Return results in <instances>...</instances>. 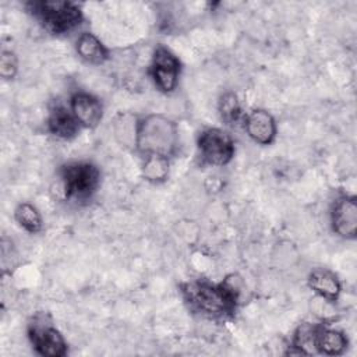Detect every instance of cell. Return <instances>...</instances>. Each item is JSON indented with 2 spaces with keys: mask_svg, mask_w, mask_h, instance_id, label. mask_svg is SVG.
Wrapping results in <instances>:
<instances>
[{
  "mask_svg": "<svg viewBox=\"0 0 357 357\" xmlns=\"http://www.w3.org/2000/svg\"><path fill=\"white\" fill-rule=\"evenodd\" d=\"M241 287V278L231 273L219 283L202 279L185 282L180 286V291L192 312L202 318L222 321L234 315Z\"/></svg>",
  "mask_w": 357,
  "mask_h": 357,
  "instance_id": "obj_1",
  "label": "cell"
},
{
  "mask_svg": "<svg viewBox=\"0 0 357 357\" xmlns=\"http://www.w3.org/2000/svg\"><path fill=\"white\" fill-rule=\"evenodd\" d=\"M46 127L53 137L64 141L75 138L81 130L70 107H66L63 105H56L50 109L46 120Z\"/></svg>",
  "mask_w": 357,
  "mask_h": 357,
  "instance_id": "obj_11",
  "label": "cell"
},
{
  "mask_svg": "<svg viewBox=\"0 0 357 357\" xmlns=\"http://www.w3.org/2000/svg\"><path fill=\"white\" fill-rule=\"evenodd\" d=\"M170 172V159L159 155L142 156L141 174L151 184H162L167 180Z\"/></svg>",
  "mask_w": 357,
  "mask_h": 357,
  "instance_id": "obj_17",
  "label": "cell"
},
{
  "mask_svg": "<svg viewBox=\"0 0 357 357\" xmlns=\"http://www.w3.org/2000/svg\"><path fill=\"white\" fill-rule=\"evenodd\" d=\"M178 145L180 135L174 120L159 113L139 117L135 152L141 156L159 155L170 159L177 153Z\"/></svg>",
  "mask_w": 357,
  "mask_h": 357,
  "instance_id": "obj_2",
  "label": "cell"
},
{
  "mask_svg": "<svg viewBox=\"0 0 357 357\" xmlns=\"http://www.w3.org/2000/svg\"><path fill=\"white\" fill-rule=\"evenodd\" d=\"M139 117L131 112H120L114 116L112 123L113 137L117 144L128 151L137 149Z\"/></svg>",
  "mask_w": 357,
  "mask_h": 357,
  "instance_id": "obj_15",
  "label": "cell"
},
{
  "mask_svg": "<svg viewBox=\"0 0 357 357\" xmlns=\"http://www.w3.org/2000/svg\"><path fill=\"white\" fill-rule=\"evenodd\" d=\"M28 7L42 26L56 36L75 31L84 21L82 10L73 1L40 0L28 3Z\"/></svg>",
  "mask_w": 357,
  "mask_h": 357,
  "instance_id": "obj_4",
  "label": "cell"
},
{
  "mask_svg": "<svg viewBox=\"0 0 357 357\" xmlns=\"http://www.w3.org/2000/svg\"><path fill=\"white\" fill-rule=\"evenodd\" d=\"M78 57L92 66L103 64L109 59V49L92 32H81L74 43Z\"/></svg>",
  "mask_w": 357,
  "mask_h": 357,
  "instance_id": "obj_14",
  "label": "cell"
},
{
  "mask_svg": "<svg viewBox=\"0 0 357 357\" xmlns=\"http://www.w3.org/2000/svg\"><path fill=\"white\" fill-rule=\"evenodd\" d=\"M218 112L220 120L226 126H236L243 123L245 113L243 112L238 96L234 92H225L218 100Z\"/></svg>",
  "mask_w": 357,
  "mask_h": 357,
  "instance_id": "obj_18",
  "label": "cell"
},
{
  "mask_svg": "<svg viewBox=\"0 0 357 357\" xmlns=\"http://www.w3.org/2000/svg\"><path fill=\"white\" fill-rule=\"evenodd\" d=\"M236 152L231 135L219 127L204 128L197 138V155L202 166L223 167Z\"/></svg>",
  "mask_w": 357,
  "mask_h": 357,
  "instance_id": "obj_5",
  "label": "cell"
},
{
  "mask_svg": "<svg viewBox=\"0 0 357 357\" xmlns=\"http://www.w3.org/2000/svg\"><path fill=\"white\" fill-rule=\"evenodd\" d=\"M349 346V339L343 331L321 324L317 336V351L325 356H342Z\"/></svg>",
  "mask_w": 357,
  "mask_h": 357,
  "instance_id": "obj_16",
  "label": "cell"
},
{
  "mask_svg": "<svg viewBox=\"0 0 357 357\" xmlns=\"http://www.w3.org/2000/svg\"><path fill=\"white\" fill-rule=\"evenodd\" d=\"M180 71L181 63L178 57L166 46H156L148 68L156 89L162 93H172L177 88Z\"/></svg>",
  "mask_w": 357,
  "mask_h": 357,
  "instance_id": "obj_7",
  "label": "cell"
},
{
  "mask_svg": "<svg viewBox=\"0 0 357 357\" xmlns=\"http://www.w3.org/2000/svg\"><path fill=\"white\" fill-rule=\"evenodd\" d=\"M308 287L314 294L325 297L332 301H337L342 293V282L336 273L325 268H315L307 278Z\"/></svg>",
  "mask_w": 357,
  "mask_h": 357,
  "instance_id": "obj_13",
  "label": "cell"
},
{
  "mask_svg": "<svg viewBox=\"0 0 357 357\" xmlns=\"http://www.w3.org/2000/svg\"><path fill=\"white\" fill-rule=\"evenodd\" d=\"M68 107L81 128H96L103 119L102 100L85 91L74 92L70 98Z\"/></svg>",
  "mask_w": 357,
  "mask_h": 357,
  "instance_id": "obj_9",
  "label": "cell"
},
{
  "mask_svg": "<svg viewBox=\"0 0 357 357\" xmlns=\"http://www.w3.org/2000/svg\"><path fill=\"white\" fill-rule=\"evenodd\" d=\"M59 174L63 197L74 204L88 202L100 184L99 167L86 160L68 162L60 167Z\"/></svg>",
  "mask_w": 357,
  "mask_h": 357,
  "instance_id": "obj_3",
  "label": "cell"
},
{
  "mask_svg": "<svg viewBox=\"0 0 357 357\" xmlns=\"http://www.w3.org/2000/svg\"><path fill=\"white\" fill-rule=\"evenodd\" d=\"M18 71V59L13 50H1L0 54V77L3 79H13Z\"/></svg>",
  "mask_w": 357,
  "mask_h": 357,
  "instance_id": "obj_21",
  "label": "cell"
},
{
  "mask_svg": "<svg viewBox=\"0 0 357 357\" xmlns=\"http://www.w3.org/2000/svg\"><path fill=\"white\" fill-rule=\"evenodd\" d=\"M310 311L317 318V321L324 325H331L339 315L336 301L328 300L317 294H314L310 300Z\"/></svg>",
  "mask_w": 357,
  "mask_h": 357,
  "instance_id": "obj_20",
  "label": "cell"
},
{
  "mask_svg": "<svg viewBox=\"0 0 357 357\" xmlns=\"http://www.w3.org/2000/svg\"><path fill=\"white\" fill-rule=\"evenodd\" d=\"M14 219L25 231L36 234L43 227V219L39 209L31 202H21L14 209Z\"/></svg>",
  "mask_w": 357,
  "mask_h": 357,
  "instance_id": "obj_19",
  "label": "cell"
},
{
  "mask_svg": "<svg viewBox=\"0 0 357 357\" xmlns=\"http://www.w3.org/2000/svg\"><path fill=\"white\" fill-rule=\"evenodd\" d=\"M247 135L258 145H271L278 135L275 117L265 109L257 107L250 110L243 120Z\"/></svg>",
  "mask_w": 357,
  "mask_h": 357,
  "instance_id": "obj_10",
  "label": "cell"
},
{
  "mask_svg": "<svg viewBox=\"0 0 357 357\" xmlns=\"http://www.w3.org/2000/svg\"><path fill=\"white\" fill-rule=\"evenodd\" d=\"M321 324H311V322H303L300 324L290 340V344L287 346V350L284 351L286 356H311L318 354L317 351V336L319 331Z\"/></svg>",
  "mask_w": 357,
  "mask_h": 357,
  "instance_id": "obj_12",
  "label": "cell"
},
{
  "mask_svg": "<svg viewBox=\"0 0 357 357\" xmlns=\"http://www.w3.org/2000/svg\"><path fill=\"white\" fill-rule=\"evenodd\" d=\"M28 339L32 349L43 357H64L68 353V344L61 332L46 319L43 314H38L28 325Z\"/></svg>",
  "mask_w": 357,
  "mask_h": 357,
  "instance_id": "obj_6",
  "label": "cell"
},
{
  "mask_svg": "<svg viewBox=\"0 0 357 357\" xmlns=\"http://www.w3.org/2000/svg\"><path fill=\"white\" fill-rule=\"evenodd\" d=\"M332 231L344 240H354L357 236V201L354 195H339L329 212Z\"/></svg>",
  "mask_w": 357,
  "mask_h": 357,
  "instance_id": "obj_8",
  "label": "cell"
}]
</instances>
